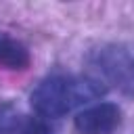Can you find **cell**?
I'll list each match as a JSON object with an SVG mask.
<instances>
[{
	"label": "cell",
	"mask_w": 134,
	"mask_h": 134,
	"mask_svg": "<svg viewBox=\"0 0 134 134\" xmlns=\"http://www.w3.org/2000/svg\"><path fill=\"white\" fill-rule=\"evenodd\" d=\"M107 92V86L92 75H50L29 94L38 117L59 119L77 107H84Z\"/></svg>",
	"instance_id": "obj_1"
},
{
	"label": "cell",
	"mask_w": 134,
	"mask_h": 134,
	"mask_svg": "<svg viewBox=\"0 0 134 134\" xmlns=\"http://www.w3.org/2000/svg\"><path fill=\"white\" fill-rule=\"evenodd\" d=\"M88 63L103 84L134 98V42H105L90 50Z\"/></svg>",
	"instance_id": "obj_2"
},
{
	"label": "cell",
	"mask_w": 134,
	"mask_h": 134,
	"mask_svg": "<svg viewBox=\"0 0 134 134\" xmlns=\"http://www.w3.org/2000/svg\"><path fill=\"white\" fill-rule=\"evenodd\" d=\"M121 124V109L115 103H96L82 109L73 117V126L80 134H111Z\"/></svg>",
	"instance_id": "obj_3"
},
{
	"label": "cell",
	"mask_w": 134,
	"mask_h": 134,
	"mask_svg": "<svg viewBox=\"0 0 134 134\" xmlns=\"http://www.w3.org/2000/svg\"><path fill=\"white\" fill-rule=\"evenodd\" d=\"M0 67L10 71H23L29 67V50L23 42L0 31Z\"/></svg>",
	"instance_id": "obj_4"
},
{
	"label": "cell",
	"mask_w": 134,
	"mask_h": 134,
	"mask_svg": "<svg viewBox=\"0 0 134 134\" xmlns=\"http://www.w3.org/2000/svg\"><path fill=\"white\" fill-rule=\"evenodd\" d=\"M15 134H54L48 119L44 117H27V119H21Z\"/></svg>",
	"instance_id": "obj_5"
},
{
	"label": "cell",
	"mask_w": 134,
	"mask_h": 134,
	"mask_svg": "<svg viewBox=\"0 0 134 134\" xmlns=\"http://www.w3.org/2000/svg\"><path fill=\"white\" fill-rule=\"evenodd\" d=\"M21 117L15 111L13 105L8 103H0V134H13L19 126Z\"/></svg>",
	"instance_id": "obj_6"
}]
</instances>
